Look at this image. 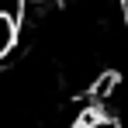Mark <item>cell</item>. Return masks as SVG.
Instances as JSON below:
<instances>
[{"instance_id": "obj_2", "label": "cell", "mask_w": 128, "mask_h": 128, "mask_svg": "<svg viewBox=\"0 0 128 128\" xmlns=\"http://www.w3.org/2000/svg\"><path fill=\"white\" fill-rule=\"evenodd\" d=\"M76 128H121V125H118L114 118H97L94 111H86V114H83V121H80Z\"/></svg>"}, {"instance_id": "obj_1", "label": "cell", "mask_w": 128, "mask_h": 128, "mask_svg": "<svg viewBox=\"0 0 128 128\" xmlns=\"http://www.w3.org/2000/svg\"><path fill=\"white\" fill-rule=\"evenodd\" d=\"M21 18H14V14H7V10H0V59H7L18 42H21Z\"/></svg>"}]
</instances>
